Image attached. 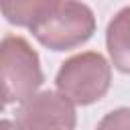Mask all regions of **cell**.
I'll use <instances>...</instances> for the list:
<instances>
[{
  "mask_svg": "<svg viewBox=\"0 0 130 130\" xmlns=\"http://www.w3.org/2000/svg\"><path fill=\"white\" fill-rule=\"evenodd\" d=\"M32 37L51 51H69L91 39L95 16L83 2L51 0L47 12L32 24Z\"/></svg>",
  "mask_w": 130,
  "mask_h": 130,
  "instance_id": "1",
  "label": "cell"
},
{
  "mask_svg": "<svg viewBox=\"0 0 130 130\" xmlns=\"http://www.w3.org/2000/svg\"><path fill=\"white\" fill-rule=\"evenodd\" d=\"M0 81L4 104H24L43 85L39 53L18 35H6L0 43Z\"/></svg>",
  "mask_w": 130,
  "mask_h": 130,
  "instance_id": "2",
  "label": "cell"
},
{
  "mask_svg": "<svg viewBox=\"0 0 130 130\" xmlns=\"http://www.w3.org/2000/svg\"><path fill=\"white\" fill-rule=\"evenodd\" d=\"M55 85L73 106L100 102L112 85V65L98 51H83L61 63Z\"/></svg>",
  "mask_w": 130,
  "mask_h": 130,
  "instance_id": "3",
  "label": "cell"
},
{
  "mask_svg": "<svg viewBox=\"0 0 130 130\" xmlns=\"http://www.w3.org/2000/svg\"><path fill=\"white\" fill-rule=\"evenodd\" d=\"M77 122L75 106L59 91H39L14 114L16 130H73Z\"/></svg>",
  "mask_w": 130,
  "mask_h": 130,
  "instance_id": "4",
  "label": "cell"
},
{
  "mask_svg": "<svg viewBox=\"0 0 130 130\" xmlns=\"http://www.w3.org/2000/svg\"><path fill=\"white\" fill-rule=\"evenodd\" d=\"M106 47H108L112 65L118 71L130 75V6H124L108 22Z\"/></svg>",
  "mask_w": 130,
  "mask_h": 130,
  "instance_id": "5",
  "label": "cell"
},
{
  "mask_svg": "<svg viewBox=\"0 0 130 130\" xmlns=\"http://www.w3.org/2000/svg\"><path fill=\"white\" fill-rule=\"evenodd\" d=\"M51 0H18V2H2L0 10L10 24L32 28V24L47 12Z\"/></svg>",
  "mask_w": 130,
  "mask_h": 130,
  "instance_id": "6",
  "label": "cell"
},
{
  "mask_svg": "<svg viewBox=\"0 0 130 130\" xmlns=\"http://www.w3.org/2000/svg\"><path fill=\"white\" fill-rule=\"evenodd\" d=\"M95 130H130V108H118L106 114Z\"/></svg>",
  "mask_w": 130,
  "mask_h": 130,
  "instance_id": "7",
  "label": "cell"
},
{
  "mask_svg": "<svg viewBox=\"0 0 130 130\" xmlns=\"http://www.w3.org/2000/svg\"><path fill=\"white\" fill-rule=\"evenodd\" d=\"M0 130H16V126H12V122H8V120H2L0 122Z\"/></svg>",
  "mask_w": 130,
  "mask_h": 130,
  "instance_id": "8",
  "label": "cell"
}]
</instances>
